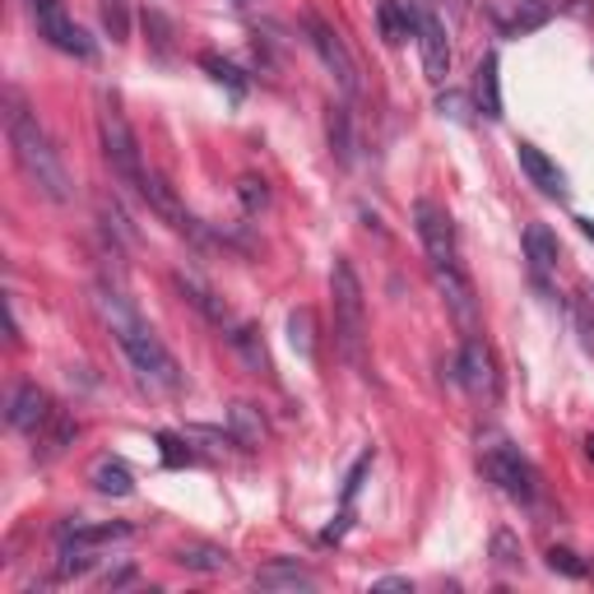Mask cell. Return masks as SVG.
<instances>
[{"mask_svg":"<svg viewBox=\"0 0 594 594\" xmlns=\"http://www.w3.org/2000/svg\"><path fill=\"white\" fill-rule=\"evenodd\" d=\"M94 311L102 317V325L116 335L121 344V354L131 358V367L139 372V381L153 391H182V367L177 358L168 354V344L153 335V330L145 325V317L135 311V302L121 288L112 284H98L94 288Z\"/></svg>","mask_w":594,"mask_h":594,"instance_id":"1","label":"cell"},{"mask_svg":"<svg viewBox=\"0 0 594 594\" xmlns=\"http://www.w3.org/2000/svg\"><path fill=\"white\" fill-rule=\"evenodd\" d=\"M5 135H10L14 163H20V172L28 177V186L38 190V196H47L51 205L75 200V177H70V168L61 163V153H57V145H51V135L42 131V121L24 108L14 89L5 94Z\"/></svg>","mask_w":594,"mask_h":594,"instance_id":"2","label":"cell"},{"mask_svg":"<svg viewBox=\"0 0 594 594\" xmlns=\"http://www.w3.org/2000/svg\"><path fill=\"white\" fill-rule=\"evenodd\" d=\"M330 307H335L339 354L367 376V297H362V279L354 270V260L344 256H335V265H330Z\"/></svg>","mask_w":594,"mask_h":594,"instance_id":"3","label":"cell"},{"mask_svg":"<svg viewBox=\"0 0 594 594\" xmlns=\"http://www.w3.org/2000/svg\"><path fill=\"white\" fill-rule=\"evenodd\" d=\"M479 460H483V474L493 479L511 502H534V497H539L534 465L520 456V446H511V436L483 432V436H479Z\"/></svg>","mask_w":594,"mask_h":594,"instance_id":"4","label":"cell"},{"mask_svg":"<svg viewBox=\"0 0 594 594\" xmlns=\"http://www.w3.org/2000/svg\"><path fill=\"white\" fill-rule=\"evenodd\" d=\"M98 135H102V153H108L112 172L126 186H139L145 182V163H139V139L131 131L126 112H121V98L108 94L102 98V112H98Z\"/></svg>","mask_w":594,"mask_h":594,"instance_id":"5","label":"cell"},{"mask_svg":"<svg viewBox=\"0 0 594 594\" xmlns=\"http://www.w3.org/2000/svg\"><path fill=\"white\" fill-rule=\"evenodd\" d=\"M302 28H307V42L317 47V57H321V65L335 75V84L344 89V98H358V89H362V79H358V61H354V51H348V42L339 38L335 28H330L321 14H307L302 20Z\"/></svg>","mask_w":594,"mask_h":594,"instance_id":"6","label":"cell"},{"mask_svg":"<svg viewBox=\"0 0 594 594\" xmlns=\"http://www.w3.org/2000/svg\"><path fill=\"white\" fill-rule=\"evenodd\" d=\"M409 5V20H413V38L423 47V70L432 84H446L450 75V42H446V24L436 20V10L428 0H405Z\"/></svg>","mask_w":594,"mask_h":594,"instance_id":"7","label":"cell"},{"mask_svg":"<svg viewBox=\"0 0 594 594\" xmlns=\"http://www.w3.org/2000/svg\"><path fill=\"white\" fill-rule=\"evenodd\" d=\"M413 228H418V242L432 265H460V251H456V223L436 200H418L413 205Z\"/></svg>","mask_w":594,"mask_h":594,"instance_id":"8","label":"cell"},{"mask_svg":"<svg viewBox=\"0 0 594 594\" xmlns=\"http://www.w3.org/2000/svg\"><path fill=\"white\" fill-rule=\"evenodd\" d=\"M456 376L474 399H497V362L479 335H465V348L456 358Z\"/></svg>","mask_w":594,"mask_h":594,"instance_id":"9","label":"cell"},{"mask_svg":"<svg viewBox=\"0 0 594 594\" xmlns=\"http://www.w3.org/2000/svg\"><path fill=\"white\" fill-rule=\"evenodd\" d=\"M33 24H38V38H47L57 51H65V57H79V61H89L94 57V38L84 33L75 20L65 14V5H51V10H42V14H33Z\"/></svg>","mask_w":594,"mask_h":594,"instance_id":"10","label":"cell"},{"mask_svg":"<svg viewBox=\"0 0 594 594\" xmlns=\"http://www.w3.org/2000/svg\"><path fill=\"white\" fill-rule=\"evenodd\" d=\"M432 284H436V293L446 297L456 325L465 330V335H474V330H479V302H474V288H469L465 270L460 265H432Z\"/></svg>","mask_w":594,"mask_h":594,"instance_id":"11","label":"cell"},{"mask_svg":"<svg viewBox=\"0 0 594 594\" xmlns=\"http://www.w3.org/2000/svg\"><path fill=\"white\" fill-rule=\"evenodd\" d=\"M139 196L149 200V209L168 223V228H177V233H186V237H205L200 223H196V214H190V209L177 200V190H172V186L159 177V172H145V182H139Z\"/></svg>","mask_w":594,"mask_h":594,"instance_id":"12","label":"cell"},{"mask_svg":"<svg viewBox=\"0 0 594 594\" xmlns=\"http://www.w3.org/2000/svg\"><path fill=\"white\" fill-rule=\"evenodd\" d=\"M51 413H57V405H51V395L38 386V381H24V386L10 395V428L14 432L38 436Z\"/></svg>","mask_w":594,"mask_h":594,"instance_id":"13","label":"cell"},{"mask_svg":"<svg viewBox=\"0 0 594 594\" xmlns=\"http://www.w3.org/2000/svg\"><path fill=\"white\" fill-rule=\"evenodd\" d=\"M177 288H182V297H186V302L200 311V317H205L209 325H223V330L233 325V311H228V302H223V297H219L214 288H209L200 274H190V270H177Z\"/></svg>","mask_w":594,"mask_h":594,"instance_id":"14","label":"cell"},{"mask_svg":"<svg viewBox=\"0 0 594 594\" xmlns=\"http://www.w3.org/2000/svg\"><path fill=\"white\" fill-rule=\"evenodd\" d=\"M516 153H520V168H525L530 186H539V190H544V196H553V200L567 196V172L557 168L544 149H539V145H520Z\"/></svg>","mask_w":594,"mask_h":594,"instance_id":"15","label":"cell"},{"mask_svg":"<svg viewBox=\"0 0 594 594\" xmlns=\"http://www.w3.org/2000/svg\"><path fill=\"white\" fill-rule=\"evenodd\" d=\"M228 436H233L242 450H260V446L270 442L265 413H260L256 405H247V399H237V405L228 409Z\"/></svg>","mask_w":594,"mask_h":594,"instance_id":"16","label":"cell"},{"mask_svg":"<svg viewBox=\"0 0 594 594\" xmlns=\"http://www.w3.org/2000/svg\"><path fill=\"white\" fill-rule=\"evenodd\" d=\"M525 260H530V270H534L539 284H544V279L557 270L562 251H557V237H553L548 223H530V228H525Z\"/></svg>","mask_w":594,"mask_h":594,"instance_id":"17","label":"cell"},{"mask_svg":"<svg viewBox=\"0 0 594 594\" xmlns=\"http://www.w3.org/2000/svg\"><path fill=\"white\" fill-rule=\"evenodd\" d=\"M228 344L251 376H270V354H265V339H260L256 325H228Z\"/></svg>","mask_w":594,"mask_h":594,"instance_id":"18","label":"cell"},{"mask_svg":"<svg viewBox=\"0 0 594 594\" xmlns=\"http://www.w3.org/2000/svg\"><path fill=\"white\" fill-rule=\"evenodd\" d=\"M89 483L98 487L102 497H131L135 493V474L121 460H112V456H98L89 465Z\"/></svg>","mask_w":594,"mask_h":594,"instance_id":"19","label":"cell"},{"mask_svg":"<svg viewBox=\"0 0 594 594\" xmlns=\"http://www.w3.org/2000/svg\"><path fill=\"white\" fill-rule=\"evenodd\" d=\"M256 585L260 590H288V594H297V590H317V576H311L307 567H297V562H265L256 571Z\"/></svg>","mask_w":594,"mask_h":594,"instance_id":"20","label":"cell"},{"mask_svg":"<svg viewBox=\"0 0 594 594\" xmlns=\"http://www.w3.org/2000/svg\"><path fill=\"white\" fill-rule=\"evenodd\" d=\"M172 562L186 567V571L219 576V571H228V567H233V557H228V548H219V544H182L177 553H172Z\"/></svg>","mask_w":594,"mask_h":594,"instance_id":"21","label":"cell"},{"mask_svg":"<svg viewBox=\"0 0 594 594\" xmlns=\"http://www.w3.org/2000/svg\"><path fill=\"white\" fill-rule=\"evenodd\" d=\"M75 436H79V423H75V418H70L65 409H57V413L47 418V428H42L38 436H33V442H38L33 450H38L42 460H51V456H61V450H65L70 442H75Z\"/></svg>","mask_w":594,"mask_h":594,"instance_id":"22","label":"cell"},{"mask_svg":"<svg viewBox=\"0 0 594 594\" xmlns=\"http://www.w3.org/2000/svg\"><path fill=\"white\" fill-rule=\"evenodd\" d=\"M474 94H479V112L497 121V116H502V75H497V51H487V57L479 61Z\"/></svg>","mask_w":594,"mask_h":594,"instance_id":"23","label":"cell"},{"mask_svg":"<svg viewBox=\"0 0 594 594\" xmlns=\"http://www.w3.org/2000/svg\"><path fill=\"white\" fill-rule=\"evenodd\" d=\"M131 525H61V548H98V544H112V539H126Z\"/></svg>","mask_w":594,"mask_h":594,"instance_id":"24","label":"cell"},{"mask_svg":"<svg viewBox=\"0 0 594 594\" xmlns=\"http://www.w3.org/2000/svg\"><path fill=\"white\" fill-rule=\"evenodd\" d=\"M200 65L209 70V75H214L219 84H223V89H228L233 98H242V94H247L251 89V79L247 75H242V70L233 65V61H223V57H214V51H205V57H200Z\"/></svg>","mask_w":594,"mask_h":594,"instance_id":"25","label":"cell"},{"mask_svg":"<svg viewBox=\"0 0 594 594\" xmlns=\"http://www.w3.org/2000/svg\"><path fill=\"white\" fill-rule=\"evenodd\" d=\"M381 33H386V42H405L413 33V20H409L405 0H381Z\"/></svg>","mask_w":594,"mask_h":594,"instance_id":"26","label":"cell"},{"mask_svg":"<svg viewBox=\"0 0 594 594\" xmlns=\"http://www.w3.org/2000/svg\"><path fill=\"white\" fill-rule=\"evenodd\" d=\"M98 14H102V28H108L112 42L131 38V0H98Z\"/></svg>","mask_w":594,"mask_h":594,"instance_id":"27","label":"cell"},{"mask_svg":"<svg viewBox=\"0 0 594 594\" xmlns=\"http://www.w3.org/2000/svg\"><path fill=\"white\" fill-rule=\"evenodd\" d=\"M288 344H293L307 362L317 358V335H311V311H307V307H297L293 317H288Z\"/></svg>","mask_w":594,"mask_h":594,"instance_id":"28","label":"cell"},{"mask_svg":"<svg viewBox=\"0 0 594 594\" xmlns=\"http://www.w3.org/2000/svg\"><path fill=\"white\" fill-rule=\"evenodd\" d=\"M330 149L339 153V163H354V126H348V108L330 112Z\"/></svg>","mask_w":594,"mask_h":594,"instance_id":"29","label":"cell"},{"mask_svg":"<svg viewBox=\"0 0 594 594\" xmlns=\"http://www.w3.org/2000/svg\"><path fill=\"white\" fill-rule=\"evenodd\" d=\"M237 200H242V209H247V214L270 209V186H265V177H242V182H237Z\"/></svg>","mask_w":594,"mask_h":594,"instance_id":"30","label":"cell"},{"mask_svg":"<svg viewBox=\"0 0 594 594\" xmlns=\"http://www.w3.org/2000/svg\"><path fill=\"white\" fill-rule=\"evenodd\" d=\"M493 562H497V567H511V571L525 562V557H520V539H516L511 530H497V534H493Z\"/></svg>","mask_w":594,"mask_h":594,"instance_id":"31","label":"cell"},{"mask_svg":"<svg viewBox=\"0 0 594 594\" xmlns=\"http://www.w3.org/2000/svg\"><path fill=\"white\" fill-rule=\"evenodd\" d=\"M548 567L562 571V576H571V581H585V576H590V567H585L571 548H548Z\"/></svg>","mask_w":594,"mask_h":594,"instance_id":"32","label":"cell"},{"mask_svg":"<svg viewBox=\"0 0 594 594\" xmlns=\"http://www.w3.org/2000/svg\"><path fill=\"white\" fill-rule=\"evenodd\" d=\"M436 112L450 116V121H460V126H469V121H474V112H469V98L456 94V89H446L442 98H436Z\"/></svg>","mask_w":594,"mask_h":594,"instance_id":"33","label":"cell"},{"mask_svg":"<svg viewBox=\"0 0 594 594\" xmlns=\"http://www.w3.org/2000/svg\"><path fill=\"white\" fill-rule=\"evenodd\" d=\"M98 214H102V223H108V228H116V237H121V242H126V247H131V242H135V233H131L126 214H121V209H116V200H98Z\"/></svg>","mask_w":594,"mask_h":594,"instance_id":"34","label":"cell"},{"mask_svg":"<svg viewBox=\"0 0 594 594\" xmlns=\"http://www.w3.org/2000/svg\"><path fill=\"white\" fill-rule=\"evenodd\" d=\"M159 446H163V465H168V469H182V465L196 460V456H190V450L177 442V436H168V432L159 436Z\"/></svg>","mask_w":594,"mask_h":594,"instance_id":"35","label":"cell"},{"mask_svg":"<svg viewBox=\"0 0 594 594\" xmlns=\"http://www.w3.org/2000/svg\"><path fill=\"white\" fill-rule=\"evenodd\" d=\"M548 20V10H516L511 14V20H506V28H511V33H530V28H539V24H544Z\"/></svg>","mask_w":594,"mask_h":594,"instance_id":"36","label":"cell"},{"mask_svg":"<svg viewBox=\"0 0 594 594\" xmlns=\"http://www.w3.org/2000/svg\"><path fill=\"white\" fill-rule=\"evenodd\" d=\"M145 28L153 33V42H159V51H168V47H172V24L163 20L159 10H149V14H145Z\"/></svg>","mask_w":594,"mask_h":594,"instance_id":"37","label":"cell"},{"mask_svg":"<svg viewBox=\"0 0 594 594\" xmlns=\"http://www.w3.org/2000/svg\"><path fill=\"white\" fill-rule=\"evenodd\" d=\"M372 469V456H362L358 465H354V474H348V483H344V502L354 506V497H358V487H362V474Z\"/></svg>","mask_w":594,"mask_h":594,"instance_id":"38","label":"cell"},{"mask_svg":"<svg viewBox=\"0 0 594 594\" xmlns=\"http://www.w3.org/2000/svg\"><path fill=\"white\" fill-rule=\"evenodd\" d=\"M376 590H413L405 576H386V581H376Z\"/></svg>","mask_w":594,"mask_h":594,"instance_id":"39","label":"cell"},{"mask_svg":"<svg viewBox=\"0 0 594 594\" xmlns=\"http://www.w3.org/2000/svg\"><path fill=\"white\" fill-rule=\"evenodd\" d=\"M126 581H135V571L126 567V571H112V576H102V585H126Z\"/></svg>","mask_w":594,"mask_h":594,"instance_id":"40","label":"cell"},{"mask_svg":"<svg viewBox=\"0 0 594 594\" xmlns=\"http://www.w3.org/2000/svg\"><path fill=\"white\" fill-rule=\"evenodd\" d=\"M28 5V14H42V10H51V5H61V0H24Z\"/></svg>","mask_w":594,"mask_h":594,"instance_id":"41","label":"cell"},{"mask_svg":"<svg viewBox=\"0 0 594 594\" xmlns=\"http://www.w3.org/2000/svg\"><path fill=\"white\" fill-rule=\"evenodd\" d=\"M576 223H581V233H585V237L594 242V223H590V219H576Z\"/></svg>","mask_w":594,"mask_h":594,"instance_id":"42","label":"cell"},{"mask_svg":"<svg viewBox=\"0 0 594 594\" xmlns=\"http://www.w3.org/2000/svg\"><path fill=\"white\" fill-rule=\"evenodd\" d=\"M585 450H590V460H594V436H590V442H585Z\"/></svg>","mask_w":594,"mask_h":594,"instance_id":"43","label":"cell"}]
</instances>
